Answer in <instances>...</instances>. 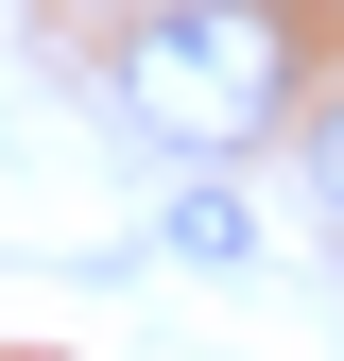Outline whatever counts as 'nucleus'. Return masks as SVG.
<instances>
[{"label": "nucleus", "instance_id": "7ed1b4c3", "mask_svg": "<svg viewBox=\"0 0 344 361\" xmlns=\"http://www.w3.org/2000/svg\"><path fill=\"white\" fill-rule=\"evenodd\" d=\"M310 207H327V224H344V104H327V121H310Z\"/></svg>", "mask_w": 344, "mask_h": 361}, {"label": "nucleus", "instance_id": "f257e3e1", "mask_svg": "<svg viewBox=\"0 0 344 361\" xmlns=\"http://www.w3.org/2000/svg\"><path fill=\"white\" fill-rule=\"evenodd\" d=\"M121 104H138V138H172V155H241L258 121L293 104V18L276 0H172L138 52H121Z\"/></svg>", "mask_w": 344, "mask_h": 361}, {"label": "nucleus", "instance_id": "f03ea898", "mask_svg": "<svg viewBox=\"0 0 344 361\" xmlns=\"http://www.w3.org/2000/svg\"><path fill=\"white\" fill-rule=\"evenodd\" d=\"M155 241H172V258H207V276H241V241H258V224H241V190H172Z\"/></svg>", "mask_w": 344, "mask_h": 361}]
</instances>
